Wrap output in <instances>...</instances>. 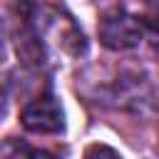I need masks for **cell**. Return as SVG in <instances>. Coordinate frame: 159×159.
<instances>
[{"label":"cell","mask_w":159,"mask_h":159,"mask_svg":"<svg viewBox=\"0 0 159 159\" xmlns=\"http://www.w3.org/2000/svg\"><path fill=\"white\" fill-rule=\"evenodd\" d=\"M97 35H99V42L109 50H129V47L139 45L144 30H142L139 17H134L124 10H112L99 20Z\"/></svg>","instance_id":"1"},{"label":"cell","mask_w":159,"mask_h":159,"mask_svg":"<svg viewBox=\"0 0 159 159\" xmlns=\"http://www.w3.org/2000/svg\"><path fill=\"white\" fill-rule=\"evenodd\" d=\"M20 122L32 134H57L65 129V112L52 94H42L22 109Z\"/></svg>","instance_id":"2"},{"label":"cell","mask_w":159,"mask_h":159,"mask_svg":"<svg viewBox=\"0 0 159 159\" xmlns=\"http://www.w3.org/2000/svg\"><path fill=\"white\" fill-rule=\"evenodd\" d=\"M17 52L25 57V62H40V57H42V45H40V40H37V35L22 32L20 40H17Z\"/></svg>","instance_id":"3"},{"label":"cell","mask_w":159,"mask_h":159,"mask_svg":"<svg viewBox=\"0 0 159 159\" xmlns=\"http://www.w3.org/2000/svg\"><path fill=\"white\" fill-rule=\"evenodd\" d=\"M94 154L119 157V152H117V149H109V147H104V144H92V147H87V149H84V157H94Z\"/></svg>","instance_id":"4"},{"label":"cell","mask_w":159,"mask_h":159,"mask_svg":"<svg viewBox=\"0 0 159 159\" xmlns=\"http://www.w3.org/2000/svg\"><path fill=\"white\" fill-rule=\"evenodd\" d=\"M2 57H5V30L0 25V62H2Z\"/></svg>","instance_id":"5"},{"label":"cell","mask_w":159,"mask_h":159,"mask_svg":"<svg viewBox=\"0 0 159 159\" xmlns=\"http://www.w3.org/2000/svg\"><path fill=\"white\" fill-rule=\"evenodd\" d=\"M2 112H5V89L0 87V117H2Z\"/></svg>","instance_id":"6"},{"label":"cell","mask_w":159,"mask_h":159,"mask_svg":"<svg viewBox=\"0 0 159 159\" xmlns=\"http://www.w3.org/2000/svg\"><path fill=\"white\" fill-rule=\"evenodd\" d=\"M147 2H159V0H147Z\"/></svg>","instance_id":"7"}]
</instances>
